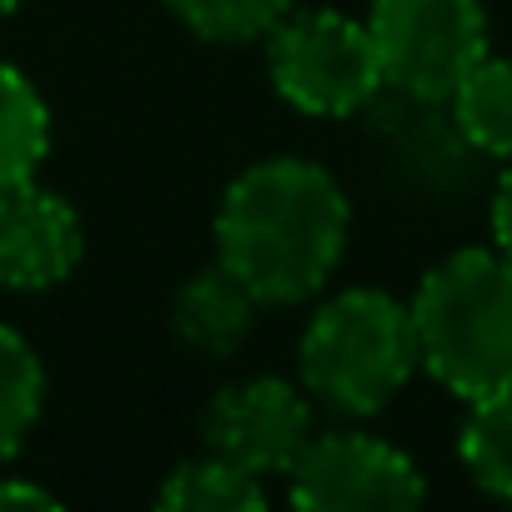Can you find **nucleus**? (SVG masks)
<instances>
[{
    "instance_id": "nucleus-1",
    "label": "nucleus",
    "mask_w": 512,
    "mask_h": 512,
    "mask_svg": "<svg viewBox=\"0 0 512 512\" xmlns=\"http://www.w3.org/2000/svg\"><path fill=\"white\" fill-rule=\"evenodd\" d=\"M216 262L262 302H312L347 256L352 201L342 181L307 156L246 166L216 201Z\"/></svg>"
},
{
    "instance_id": "nucleus-2",
    "label": "nucleus",
    "mask_w": 512,
    "mask_h": 512,
    "mask_svg": "<svg viewBox=\"0 0 512 512\" xmlns=\"http://www.w3.org/2000/svg\"><path fill=\"white\" fill-rule=\"evenodd\" d=\"M417 367L457 402L512 387V262L497 246H462L417 282Z\"/></svg>"
},
{
    "instance_id": "nucleus-3",
    "label": "nucleus",
    "mask_w": 512,
    "mask_h": 512,
    "mask_svg": "<svg viewBox=\"0 0 512 512\" xmlns=\"http://www.w3.org/2000/svg\"><path fill=\"white\" fill-rule=\"evenodd\" d=\"M297 372L307 397H317L332 412L372 417L392 407L417 372V337L407 302L377 287H347L327 297L302 332Z\"/></svg>"
},
{
    "instance_id": "nucleus-4",
    "label": "nucleus",
    "mask_w": 512,
    "mask_h": 512,
    "mask_svg": "<svg viewBox=\"0 0 512 512\" xmlns=\"http://www.w3.org/2000/svg\"><path fill=\"white\" fill-rule=\"evenodd\" d=\"M267 71L272 91L317 121H342L357 116L362 106L377 101L382 66L367 21L347 11H287L267 31Z\"/></svg>"
},
{
    "instance_id": "nucleus-5",
    "label": "nucleus",
    "mask_w": 512,
    "mask_h": 512,
    "mask_svg": "<svg viewBox=\"0 0 512 512\" xmlns=\"http://www.w3.org/2000/svg\"><path fill=\"white\" fill-rule=\"evenodd\" d=\"M367 31L377 46L382 86L437 106L487 56L482 0H372Z\"/></svg>"
},
{
    "instance_id": "nucleus-6",
    "label": "nucleus",
    "mask_w": 512,
    "mask_h": 512,
    "mask_svg": "<svg viewBox=\"0 0 512 512\" xmlns=\"http://www.w3.org/2000/svg\"><path fill=\"white\" fill-rule=\"evenodd\" d=\"M287 492L307 512H402L427 497L422 467L372 432H312L287 467Z\"/></svg>"
},
{
    "instance_id": "nucleus-7",
    "label": "nucleus",
    "mask_w": 512,
    "mask_h": 512,
    "mask_svg": "<svg viewBox=\"0 0 512 512\" xmlns=\"http://www.w3.org/2000/svg\"><path fill=\"white\" fill-rule=\"evenodd\" d=\"M206 452L246 467L251 477H287L297 452L312 442V397L287 377H241L226 382L201 417Z\"/></svg>"
},
{
    "instance_id": "nucleus-8",
    "label": "nucleus",
    "mask_w": 512,
    "mask_h": 512,
    "mask_svg": "<svg viewBox=\"0 0 512 512\" xmlns=\"http://www.w3.org/2000/svg\"><path fill=\"white\" fill-rule=\"evenodd\" d=\"M86 251V226L76 206L31 181L0 186V287L6 292H46L61 287Z\"/></svg>"
},
{
    "instance_id": "nucleus-9",
    "label": "nucleus",
    "mask_w": 512,
    "mask_h": 512,
    "mask_svg": "<svg viewBox=\"0 0 512 512\" xmlns=\"http://www.w3.org/2000/svg\"><path fill=\"white\" fill-rule=\"evenodd\" d=\"M256 312H262V302H256L221 262H211V267H201L196 277H186L176 287L171 332L201 357H231L251 337Z\"/></svg>"
},
{
    "instance_id": "nucleus-10",
    "label": "nucleus",
    "mask_w": 512,
    "mask_h": 512,
    "mask_svg": "<svg viewBox=\"0 0 512 512\" xmlns=\"http://www.w3.org/2000/svg\"><path fill=\"white\" fill-rule=\"evenodd\" d=\"M457 136L492 156L512 161V56H482L447 96Z\"/></svg>"
},
{
    "instance_id": "nucleus-11",
    "label": "nucleus",
    "mask_w": 512,
    "mask_h": 512,
    "mask_svg": "<svg viewBox=\"0 0 512 512\" xmlns=\"http://www.w3.org/2000/svg\"><path fill=\"white\" fill-rule=\"evenodd\" d=\"M51 151V106L36 81L0 61V186L31 181Z\"/></svg>"
},
{
    "instance_id": "nucleus-12",
    "label": "nucleus",
    "mask_w": 512,
    "mask_h": 512,
    "mask_svg": "<svg viewBox=\"0 0 512 512\" xmlns=\"http://www.w3.org/2000/svg\"><path fill=\"white\" fill-rule=\"evenodd\" d=\"M156 507H166V512H256V507H267V487L246 467H236L216 452H201V457H186L181 467H171V477L156 487Z\"/></svg>"
},
{
    "instance_id": "nucleus-13",
    "label": "nucleus",
    "mask_w": 512,
    "mask_h": 512,
    "mask_svg": "<svg viewBox=\"0 0 512 512\" xmlns=\"http://www.w3.org/2000/svg\"><path fill=\"white\" fill-rule=\"evenodd\" d=\"M457 457L487 497L512 502V387L467 402V422L457 432Z\"/></svg>"
},
{
    "instance_id": "nucleus-14",
    "label": "nucleus",
    "mask_w": 512,
    "mask_h": 512,
    "mask_svg": "<svg viewBox=\"0 0 512 512\" xmlns=\"http://www.w3.org/2000/svg\"><path fill=\"white\" fill-rule=\"evenodd\" d=\"M41 407H46V367L16 327L0 322V467L26 447V437L41 422Z\"/></svg>"
},
{
    "instance_id": "nucleus-15",
    "label": "nucleus",
    "mask_w": 512,
    "mask_h": 512,
    "mask_svg": "<svg viewBox=\"0 0 512 512\" xmlns=\"http://www.w3.org/2000/svg\"><path fill=\"white\" fill-rule=\"evenodd\" d=\"M171 16L216 46H246V41H267V31L292 11V0H166Z\"/></svg>"
},
{
    "instance_id": "nucleus-16",
    "label": "nucleus",
    "mask_w": 512,
    "mask_h": 512,
    "mask_svg": "<svg viewBox=\"0 0 512 512\" xmlns=\"http://www.w3.org/2000/svg\"><path fill=\"white\" fill-rule=\"evenodd\" d=\"M11 507H61V497L31 477H0V512H11Z\"/></svg>"
},
{
    "instance_id": "nucleus-17",
    "label": "nucleus",
    "mask_w": 512,
    "mask_h": 512,
    "mask_svg": "<svg viewBox=\"0 0 512 512\" xmlns=\"http://www.w3.org/2000/svg\"><path fill=\"white\" fill-rule=\"evenodd\" d=\"M492 246L512 262V161H507V171L492 191Z\"/></svg>"
},
{
    "instance_id": "nucleus-18",
    "label": "nucleus",
    "mask_w": 512,
    "mask_h": 512,
    "mask_svg": "<svg viewBox=\"0 0 512 512\" xmlns=\"http://www.w3.org/2000/svg\"><path fill=\"white\" fill-rule=\"evenodd\" d=\"M26 0H0V16H11V11H21Z\"/></svg>"
}]
</instances>
